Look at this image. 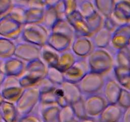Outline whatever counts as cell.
Masks as SVG:
<instances>
[{"mask_svg":"<svg viewBox=\"0 0 130 122\" xmlns=\"http://www.w3.org/2000/svg\"><path fill=\"white\" fill-rule=\"evenodd\" d=\"M90 71L105 76L114 67V57L107 48H94L86 58Z\"/></svg>","mask_w":130,"mask_h":122,"instance_id":"cell-1","label":"cell"},{"mask_svg":"<svg viewBox=\"0 0 130 122\" xmlns=\"http://www.w3.org/2000/svg\"><path fill=\"white\" fill-rule=\"evenodd\" d=\"M49 34L50 32L41 24H25L20 39L41 47L46 44Z\"/></svg>","mask_w":130,"mask_h":122,"instance_id":"cell-2","label":"cell"},{"mask_svg":"<svg viewBox=\"0 0 130 122\" xmlns=\"http://www.w3.org/2000/svg\"><path fill=\"white\" fill-rule=\"evenodd\" d=\"M40 91L38 86L24 89L23 94L15 103L20 117L31 113L36 105L39 103Z\"/></svg>","mask_w":130,"mask_h":122,"instance_id":"cell-3","label":"cell"},{"mask_svg":"<svg viewBox=\"0 0 130 122\" xmlns=\"http://www.w3.org/2000/svg\"><path fill=\"white\" fill-rule=\"evenodd\" d=\"M104 76L89 71L83 78L77 83L83 96L99 94L102 89L104 83Z\"/></svg>","mask_w":130,"mask_h":122,"instance_id":"cell-4","label":"cell"},{"mask_svg":"<svg viewBox=\"0 0 130 122\" xmlns=\"http://www.w3.org/2000/svg\"><path fill=\"white\" fill-rule=\"evenodd\" d=\"M24 25L8 15L0 18V36L16 41L20 38Z\"/></svg>","mask_w":130,"mask_h":122,"instance_id":"cell-5","label":"cell"},{"mask_svg":"<svg viewBox=\"0 0 130 122\" xmlns=\"http://www.w3.org/2000/svg\"><path fill=\"white\" fill-rule=\"evenodd\" d=\"M89 71L86 58H79L71 68L63 72L65 81L77 84Z\"/></svg>","mask_w":130,"mask_h":122,"instance_id":"cell-6","label":"cell"},{"mask_svg":"<svg viewBox=\"0 0 130 122\" xmlns=\"http://www.w3.org/2000/svg\"><path fill=\"white\" fill-rule=\"evenodd\" d=\"M41 47L22 40L16 43L14 56L25 62H29L40 58Z\"/></svg>","mask_w":130,"mask_h":122,"instance_id":"cell-7","label":"cell"},{"mask_svg":"<svg viewBox=\"0 0 130 122\" xmlns=\"http://www.w3.org/2000/svg\"><path fill=\"white\" fill-rule=\"evenodd\" d=\"M83 99L86 114L89 118H98L107 105L103 95L99 94L88 95Z\"/></svg>","mask_w":130,"mask_h":122,"instance_id":"cell-8","label":"cell"},{"mask_svg":"<svg viewBox=\"0 0 130 122\" xmlns=\"http://www.w3.org/2000/svg\"><path fill=\"white\" fill-rule=\"evenodd\" d=\"M130 41V23L122 24L112 33L110 46L115 51L128 47Z\"/></svg>","mask_w":130,"mask_h":122,"instance_id":"cell-9","label":"cell"},{"mask_svg":"<svg viewBox=\"0 0 130 122\" xmlns=\"http://www.w3.org/2000/svg\"><path fill=\"white\" fill-rule=\"evenodd\" d=\"M122 87L116 80L111 77H105L103 85L102 95L107 104H117Z\"/></svg>","mask_w":130,"mask_h":122,"instance_id":"cell-10","label":"cell"},{"mask_svg":"<svg viewBox=\"0 0 130 122\" xmlns=\"http://www.w3.org/2000/svg\"><path fill=\"white\" fill-rule=\"evenodd\" d=\"M94 49L90 37L75 36L71 50L78 58H86Z\"/></svg>","mask_w":130,"mask_h":122,"instance_id":"cell-11","label":"cell"},{"mask_svg":"<svg viewBox=\"0 0 130 122\" xmlns=\"http://www.w3.org/2000/svg\"><path fill=\"white\" fill-rule=\"evenodd\" d=\"M75 32L76 36L91 37V33L88 27L86 19L77 10L67 15L66 18Z\"/></svg>","mask_w":130,"mask_h":122,"instance_id":"cell-12","label":"cell"},{"mask_svg":"<svg viewBox=\"0 0 130 122\" xmlns=\"http://www.w3.org/2000/svg\"><path fill=\"white\" fill-rule=\"evenodd\" d=\"M111 17L119 25L130 23V0H115Z\"/></svg>","mask_w":130,"mask_h":122,"instance_id":"cell-13","label":"cell"},{"mask_svg":"<svg viewBox=\"0 0 130 122\" xmlns=\"http://www.w3.org/2000/svg\"><path fill=\"white\" fill-rule=\"evenodd\" d=\"M72 41L73 39L67 36L57 33H50L46 44L59 53H62L71 49Z\"/></svg>","mask_w":130,"mask_h":122,"instance_id":"cell-14","label":"cell"},{"mask_svg":"<svg viewBox=\"0 0 130 122\" xmlns=\"http://www.w3.org/2000/svg\"><path fill=\"white\" fill-rule=\"evenodd\" d=\"M124 109L118 104H107L98 117L99 122H119Z\"/></svg>","mask_w":130,"mask_h":122,"instance_id":"cell-15","label":"cell"},{"mask_svg":"<svg viewBox=\"0 0 130 122\" xmlns=\"http://www.w3.org/2000/svg\"><path fill=\"white\" fill-rule=\"evenodd\" d=\"M25 69L26 62L15 56L5 59V74L6 76L19 78L25 73Z\"/></svg>","mask_w":130,"mask_h":122,"instance_id":"cell-16","label":"cell"},{"mask_svg":"<svg viewBox=\"0 0 130 122\" xmlns=\"http://www.w3.org/2000/svg\"><path fill=\"white\" fill-rule=\"evenodd\" d=\"M48 68L43 61L39 58L27 62L25 72L41 81L46 76Z\"/></svg>","mask_w":130,"mask_h":122,"instance_id":"cell-17","label":"cell"},{"mask_svg":"<svg viewBox=\"0 0 130 122\" xmlns=\"http://www.w3.org/2000/svg\"><path fill=\"white\" fill-rule=\"evenodd\" d=\"M63 95L69 104H72L83 98L82 93L77 84L64 81L60 85Z\"/></svg>","mask_w":130,"mask_h":122,"instance_id":"cell-18","label":"cell"},{"mask_svg":"<svg viewBox=\"0 0 130 122\" xmlns=\"http://www.w3.org/2000/svg\"><path fill=\"white\" fill-rule=\"evenodd\" d=\"M112 33L102 27L100 30L91 36L90 38L94 48H107L110 46Z\"/></svg>","mask_w":130,"mask_h":122,"instance_id":"cell-19","label":"cell"},{"mask_svg":"<svg viewBox=\"0 0 130 122\" xmlns=\"http://www.w3.org/2000/svg\"><path fill=\"white\" fill-rule=\"evenodd\" d=\"M2 122H19L20 116L13 103L4 101L0 106Z\"/></svg>","mask_w":130,"mask_h":122,"instance_id":"cell-20","label":"cell"},{"mask_svg":"<svg viewBox=\"0 0 130 122\" xmlns=\"http://www.w3.org/2000/svg\"><path fill=\"white\" fill-rule=\"evenodd\" d=\"M60 53L56 51L48 44L41 47L40 58L47 67H56L59 59Z\"/></svg>","mask_w":130,"mask_h":122,"instance_id":"cell-21","label":"cell"},{"mask_svg":"<svg viewBox=\"0 0 130 122\" xmlns=\"http://www.w3.org/2000/svg\"><path fill=\"white\" fill-rule=\"evenodd\" d=\"M24 91V88L20 85H13L0 88V92L5 101L13 103L15 104L21 97Z\"/></svg>","mask_w":130,"mask_h":122,"instance_id":"cell-22","label":"cell"},{"mask_svg":"<svg viewBox=\"0 0 130 122\" xmlns=\"http://www.w3.org/2000/svg\"><path fill=\"white\" fill-rule=\"evenodd\" d=\"M78 58V57L71 49L65 51L60 54L59 59L55 67H57L61 72H64L71 68L76 63Z\"/></svg>","mask_w":130,"mask_h":122,"instance_id":"cell-23","label":"cell"},{"mask_svg":"<svg viewBox=\"0 0 130 122\" xmlns=\"http://www.w3.org/2000/svg\"><path fill=\"white\" fill-rule=\"evenodd\" d=\"M16 43L15 41L0 36V57L7 59L15 55Z\"/></svg>","mask_w":130,"mask_h":122,"instance_id":"cell-24","label":"cell"},{"mask_svg":"<svg viewBox=\"0 0 130 122\" xmlns=\"http://www.w3.org/2000/svg\"><path fill=\"white\" fill-rule=\"evenodd\" d=\"M50 33L67 36L72 39H74L76 36L73 28L67 19H59L52 28Z\"/></svg>","mask_w":130,"mask_h":122,"instance_id":"cell-25","label":"cell"},{"mask_svg":"<svg viewBox=\"0 0 130 122\" xmlns=\"http://www.w3.org/2000/svg\"><path fill=\"white\" fill-rule=\"evenodd\" d=\"M96 11L104 18L111 16L114 10L115 0H93Z\"/></svg>","mask_w":130,"mask_h":122,"instance_id":"cell-26","label":"cell"},{"mask_svg":"<svg viewBox=\"0 0 130 122\" xmlns=\"http://www.w3.org/2000/svg\"><path fill=\"white\" fill-rule=\"evenodd\" d=\"M60 107L58 105H47L41 110V119L43 122H60Z\"/></svg>","mask_w":130,"mask_h":122,"instance_id":"cell-27","label":"cell"},{"mask_svg":"<svg viewBox=\"0 0 130 122\" xmlns=\"http://www.w3.org/2000/svg\"><path fill=\"white\" fill-rule=\"evenodd\" d=\"M58 20L59 18L55 8L52 6H46V8L44 9V17L41 22L42 25L45 27L46 29L50 33L52 28Z\"/></svg>","mask_w":130,"mask_h":122,"instance_id":"cell-28","label":"cell"},{"mask_svg":"<svg viewBox=\"0 0 130 122\" xmlns=\"http://www.w3.org/2000/svg\"><path fill=\"white\" fill-rule=\"evenodd\" d=\"M44 13V10L27 7L25 13V24H41Z\"/></svg>","mask_w":130,"mask_h":122,"instance_id":"cell-29","label":"cell"},{"mask_svg":"<svg viewBox=\"0 0 130 122\" xmlns=\"http://www.w3.org/2000/svg\"><path fill=\"white\" fill-rule=\"evenodd\" d=\"M77 10L85 19L90 17L97 11L93 1L91 0H77Z\"/></svg>","mask_w":130,"mask_h":122,"instance_id":"cell-30","label":"cell"},{"mask_svg":"<svg viewBox=\"0 0 130 122\" xmlns=\"http://www.w3.org/2000/svg\"><path fill=\"white\" fill-rule=\"evenodd\" d=\"M114 66L130 67V48L129 47L116 51Z\"/></svg>","mask_w":130,"mask_h":122,"instance_id":"cell-31","label":"cell"},{"mask_svg":"<svg viewBox=\"0 0 130 122\" xmlns=\"http://www.w3.org/2000/svg\"><path fill=\"white\" fill-rule=\"evenodd\" d=\"M104 18L98 11L95 12L90 17L86 19V22L88 25L91 35L102 27L103 24H104Z\"/></svg>","mask_w":130,"mask_h":122,"instance_id":"cell-32","label":"cell"},{"mask_svg":"<svg viewBox=\"0 0 130 122\" xmlns=\"http://www.w3.org/2000/svg\"><path fill=\"white\" fill-rule=\"evenodd\" d=\"M59 119L60 122H77L79 120L71 104L60 108Z\"/></svg>","mask_w":130,"mask_h":122,"instance_id":"cell-33","label":"cell"},{"mask_svg":"<svg viewBox=\"0 0 130 122\" xmlns=\"http://www.w3.org/2000/svg\"><path fill=\"white\" fill-rule=\"evenodd\" d=\"M26 8L25 5L15 4L11 10L6 15H10L17 21L21 23L23 25H25V13Z\"/></svg>","mask_w":130,"mask_h":122,"instance_id":"cell-34","label":"cell"},{"mask_svg":"<svg viewBox=\"0 0 130 122\" xmlns=\"http://www.w3.org/2000/svg\"><path fill=\"white\" fill-rule=\"evenodd\" d=\"M46 77L57 86H60L65 81L63 72L55 67H48Z\"/></svg>","mask_w":130,"mask_h":122,"instance_id":"cell-35","label":"cell"},{"mask_svg":"<svg viewBox=\"0 0 130 122\" xmlns=\"http://www.w3.org/2000/svg\"><path fill=\"white\" fill-rule=\"evenodd\" d=\"M55 88L50 91L41 92L39 103L42 106L44 107L57 104V97L55 94Z\"/></svg>","mask_w":130,"mask_h":122,"instance_id":"cell-36","label":"cell"},{"mask_svg":"<svg viewBox=\"0 0 130 122\" xmlns=\"http://www.w3.org/2000/svg\"><path fill=\"white\" fill-rule=\"evenodd\" d=\"M71 105H72V108L73 109L75 115H76V118L77 119H83L88 118L83 98L81 100L76 102L75 103H73L72 104H71Z\"/></svg>","mask_w":130,"mask_h":122,"instance_id":"cell-37","label":"cell"},{"mask_svg":"<svg viewBox=\"0 0 130 122\" xmlns=\"http://www.w3.org/2000/svg\"><path fill=\"white\" fill-rule=\"evenodd\" d=\"M19 82L20 86L25 89L27 88L37 86L40 81L25 72L24 74L19 77Z\"/></svg>","mask_w":130,"mask_h":122,"instance_id":"cell-38","label":"cell"},{"mask_svg":"<svg viewBox=\"0 0 130 122\" xmlns=\"http://www.w3.org/2000/svg\"><path fill=\"white\" fill-rule=\"evenodd\" d=\"M117 104L123 109L130 106V92L123 88Z\"/></svg>","mask_w":130,"mask_h":122,"instance_id":"cell-39","label":"cell"},{"mask_svg":"<svg viewBox=\"0 0 130 122\" xmlns=\"http://www.w3.org/2000/svg\"><path fill=\"white\" fill-rule=\"evenodd\" d=\"M37 86L39 88L40 92H44L53 90L57 86L54 85L50 80H49L46 77H45L41 80Z\"/></svg>","mask_w":130,"mask_h":122,"instance_id":"cell-40","label":"cell"},{"mask_svg":"<svg viewBox=\"0 0 130 122\" xmlns=\"http://www.w3.org/2000/svg\"><path fill=\"white\" fill-rule=\"evenodd\" d=\"M15 4L13 0H0V16L8 13Z\"/></svg>","mask_w":130,"mask_h":122,"instance_id":"cell-41","label":"cell"},{"mask_svg":"<svg viewBox=\"0 0 130 122\" xmlns=\"http://www.w3.org/2000/svg\"><path fill=\"white\" fill-rule=\"evenodd\" d=\"M59 19H66L67 18V8L63 0H60L54 6Z\"/></svg>","mask_w":130,"mask_h":122,"instance_id":"cell-42","label":"cell"},{"mask_svg":"<svg viewBox=\"0 0 130 122\" xmlns=\"http://www.w3.org/2000/svg\"><path fill=\"white\" fill-rule=\"evenodd\" d=\"M119 24L112 18V17H109L104 18V24L103 27L107 29L108 30L112 33L119 26Z\"/></svg>","mask_w":130,"mask_h":122,"instance_id":"cell-43","label":"cell"},{"mask_svg":"<svg viewBox=\"0 0 130 122\" xmlns=\"http://www.w3.org/2000/svg\"><path fill=\"white\" fill-rule=\"evenodd\" d=\"M26 6L30 8L44 10L47 6L45 0H29L26 3Z\"/></svg>","mask_w":130,"mask_h":122,"instance_id":"cell-44","label":"cell"},{"mask_svg":"<svg viewBox=\"0 0 130 122\" xmlns=\"http://www.w3.org/2000/svg\"><path fill=\"white\" fill-rule=\"evenodd\" d=\"M19 122H43L41 118L35 114H29L20 117Z\"/></svg>","mask_w":130,"mask_h":122,"instance_id":"cell-45","label":"cell"},{"mask_svg":"<svg viewBox=\"0 0 130 122\" xmlns=\"http://www.w3.org/2000/svg\"><path fill=\"white\" fill-rule=\"evenodd\" d=\"M67 8V16L77 10V0H63Z\"/></svg>","mask_w":130,"mask_h":122,"instance_id":"cell-46","label":"cell"},{"mask_svg":"<svg viewBox=\"0 0 130 122\" xmlns=\"http://www.w3.org/2000/svg\"><path fill=\"white\" fill-rule=\"evenodd\" d=\"M121 122H130V106L124 109Z\"/></svg>","mask_w":130,"mask_h":122,"instance_id":"cell-47","label":"cell"},{"mask_svg":"<svg viewBox=\"0 0 130 122\" xmlns=\"http://www.w3.org/2000/svg\"><path fill=\"white\" fill-rule=\"evenodd\" d=\"M121 85V86L124 89H126L127 90L130 92V75L129 76L126 78V79H124L122 82H121L119 83Z\"/></svg>","mask_w":130,"mask_h":122,"instance_id":"cell-48","label":"cell"},{"mask_svg":"<svg viewBox=\"0 0 130 122\" xmlns=\"http://www.w3.org/2000/svg\"><path fill=\"white\" fill-rule=\"evenodd\" d=\"M60 1V0H45V2L47 6L54 7Z\"/></svg>","mask_w":130,"mask_h":122,"instance_id":"cell-49","label":"cell"},{"mask_svg":"<svg viewBox=\"0 0 130 122\" xmlns=\"http://www.w3.org/2000/svg\"><path fill=\"white\" fill-rule=\"evenodd\" d=\"M5 59L0 57V73L5 74Z\"/></svg>","mask_w":130,"mask_h":122,"instance_id":"cell-50","label":"cell"},{"mask_svg":"<svg viewBox=\"0 0 130 122\" xmlns=\"http://www.w3.org/2000/svg\"><path fill=\"white\" fill-rule=\"evenodd\" d=\"M77 122H96V121L92 118H85V119H79L77 121Z\"/></svg>","mask_w":130,"mask_h":122,"instance_id":"cell-51","label":"cell"},{"mask_svg":"<svg viewBox=\"0 0 130 122\" xmlns=\"http://www.w3.org/2000/svg\"><path fill=\"white\" fill-rule=\"evenodd\" d=\"M5 76H6V75L4 74L0 73V87H1L3 82V80H4V79H5Z\"/></svg>","mask_w":130,"mask_h":122,"instance_id":"cell-52","label":"cell"},{"mask_svg":"<svg viewBox=\"0 0 130 122\" xmlns=\"http://www.w3.org/2000/svg\"><path fill=\"white\" fill-rule=\"evenodd\" d=\"M4 101H5V100H4L3 97V96H2V94H1V92H0V106H1V104L3 103Z\"/></svg>","mask_w":130,"mask_h":122,"instance_id":"cell-53","label":"cell"},{"mask_svg":"<svg viewBox=\"0 0 130 122\" xmlns=\"http://www.w3.org/2000/svg\"><path fill=\"white\" fill-rule=\"evenodd\" d=\"M22 2L24 3L25 5V6H26V3L29 1V0H22Z\"/></svg>","mask_w":130,"mask_h":122,"instance_id":"cell-54","label":"cell"},{"mask_svg":"<svg viewBox=\"0 0 130 122\" xmlns=\"http://www.w3.org/2000/svg\"><path fill=\"white\" fill-rule=\"evenodd\" d=\"M0 121H2V119H1V113H0Z\"/></svg>","mask_w":130,"mask_h":122,"instance_id":"cell-55","label":"cell"},{"mask_svg":"<svg viewBox=\"0 0 130 122\" xmlns=\"http://www.w3.org/2000/svg\"><path fill=\"white\" fill-rule=\"evenodd\" d=\"M128 47H129V48H130V41H129V44H128Z\"/></svg>","mask_w":130,"mask_h":122,"instance_id":"cell-56","label":"cell"},{"mask_svg":"<svg viewBox=\"0 0 130 122\" xmlns=\"http://www.w3.org/2000/svg\"><path fill=\"white\" fill-rule=\"evenodd\" d=\"M1 16H0V18H1Z\"/></svg>","mask_w":130,"mask_h":122,"instance_id":"cell-57","label":"cell"},{"mask_svg":"<svg viewBox=\"0 0 130 122\" xmlns=\"http://www.w3.org/2000/svg\"><path fill=\"white\" fill-rule=\"evenodd\" d=\"M0 122H2V121H0Z\"/></svg>","mask_w":130,"mask_h":122,"instance_id":"cell-58","label":"cell"}]
</instances>
